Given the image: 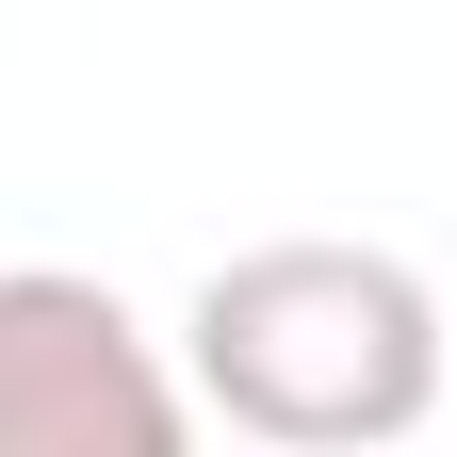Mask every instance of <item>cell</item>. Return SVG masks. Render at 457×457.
Listing matches in <instances>:
<instances>
[{
  "mask_svg": "<svg viewBox=\"0 0 457 457\" xmlns=\"http://www.w3.org/2000/svg\"><path fill=\"white\" fill-rule=\"evenodd\" d=\"M180 376L212 425H245L278 457H392L457 409V327L392 245H245L196 278L180 311Z\"/></svg>",
  "mask_w": 457,
  "mask_h": 457,
  "instance_id": "1",
  "label": "cell"
},
{
  "mask_svg": "<svg viewBox=\"0 0 457 457\" xmlns=\"http://www.w3.org/2000/svg\"><path fill=\"white\" fill-rule=\"evenodd\" d=\"M196 376L131 327L114 278L0 262V457H180Z\"/></svg>",
  "mask_w": 457,
  "mask_h": 457,
  "instance_id": "2",
  "label": "cell"
}]
</instances>
